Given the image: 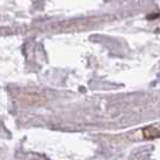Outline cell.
<instances>
[{"instance_id":"obj_1","label":"cell","mask_w":160,"mask_h":160,"mask_svg":"<svg viewBox=\"0 0 160 160\" xmlns=\"http://www.w3.org/2000/svg\"><path fill=\"white\" fill-rule=\"evenodd\" d=\"M142 137L144 140H155L160 137V130L154 125H148L142 129Z\"/></svg>"},{"instance_id":"obj_2","label":"cell","mask_w":160,"mask_h":160,"mask_svg":"<svg viewBox=\"0 0 160 160\" xmlns=\"http://www.w3.org/2000/svg\"><path fill=\"white\" fill-rule=\"evenodd\" d=\"M157 18H160V12H158V13H151V15L147 16V19H149V21L157 19Z\"/></svg>"}]
</instances>
